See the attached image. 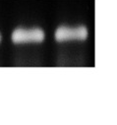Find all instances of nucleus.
<instances>
[{"label": "nucleus", "instance_id": "nucleus-1", "mask_svg": "<svg viewBox=\"0 0 117 125\" xmlns=\"http://www.w3.org/2000/svg\"><path fill=\"white\" fill-rule=\"evenodd\" d=\"M89 32L88 29L84 26L77 28H68L65 26L59 27L55 31L54 38L57 42H66V41H85L88 39Z\"/></svg>", "mask_w": 117, "mask_h": 125}, {"label": "nucleus", "instance_id": "nucleus-2", "mask_svg": "<svg viewBox=\"0 0 117 125\" xmlns=\"http://www.w3.org/2000/svg\"><path fill=\"white\" fill-rule=\"evenodd\" d=\"M43 40H44V33L40 29H32V30L16 29L12 34V41L15 43L40 42Z\"/></svg>", "mask_w": 117, "mask_h": 125}, {"label": "nucleus", "instance_id": "nucleus-3", "mask_svg": "<svg viewBox=\"0 0 117 125\" xmlns=\"http://www.w3.org/2000/svg\"><path fill=\"white\" fill-rule=\"evenodd\" d=\"M1 39H2V37H1V35H0V42H1Z\"/></svg>", "mask_w": 117, "mask_h": 125}]
</instances>
